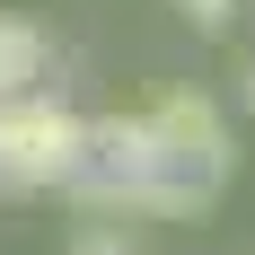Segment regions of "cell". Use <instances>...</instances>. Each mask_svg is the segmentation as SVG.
<instances>
[{
	"label": "cell",
	"instance_id": "6da1fadb",
	"mask_svg": "<svg viewBox=\"0 0 255 255\" xmlns=\"http://www.w3.org/2000/svg\"><path fill=\"white\" fill-rule=\"evenodd\" d=\"M79 167H88V115H71L44 88H26L18 106H0V185L44 194V185H71Z\"/></svg>",
	"mask_w": 255,
	"mask_h": 255
},
{
	"label": "cell",
	"instance_id": "7a4b0ae2",
	"mask_svg": "<svg viewBox=\"0 0 255 255\" xmlns=\"http://www.w3.org/2000/svg\"><path fill=\"white\" fill-rule=\"evenodd\" d=\"M141 124H150V150L158 167L176 185H194V194H220L238 167V141H229V115L203 97V88H167V97L141 106Z\"/></svg>",
	"mask_w": 255,
	"mask_h": 255
},
{
	"label": "cell",
	"instance_id": "3957f363",
	"mask_svg": "<svg viewBox=\"0 0 255 255\" xmlns=\"http://www.w3.org/2000/svg\"><path fill=\"white\" fill-rule=\"evenodd\" d=\"M35 79H44V26L0 18V106H18Z\"/></svg>",
	"mask_w": 255,
	"mask_h": 255
},
{
	"label": "cell",
	"instance_id": "277c9868",
	"mask_svg": "<svg viewBox=\"0 0 255 255\" xmlns=\"http://www.w3.org/2000/svg\"><path fill=\"white\" fill-rule=\"evenodd\" d=\"M176 18L194 26V35H220V26L238 18V0H176Z\"/></svg>",
	"mask_w": 255,
	"mask_h": 255
},
{
	"label": "cell",
	"instance_id": "5b68a950",
	"mask_svg": "<svg viewBox=\"0 0 255 255\" xmlns=\"http://www.w3.org/2000/svg\"><path fill=\"white\" fill-rule=\"evenodd\" d=\"M238 97H247V115H255V53H247V88H238Z\"/></svg>",
	"mask_w": 255,
	"mask_h": 255
}]
</instances>
